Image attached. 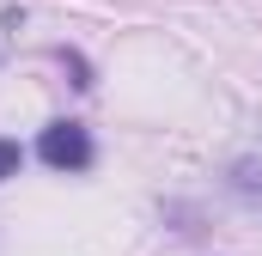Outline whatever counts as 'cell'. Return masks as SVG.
Listing matches in <instances>:
<instances>
[{
	"instance_id": "3957f363",
	"label": "cell",
	"mask_w": 262,
	"mask_h": 256,
	"mask_svg": "<svg viewBox=\"0 0 262 256\" xmlns=\"http://www.w3.org/2000/svg\"><path fill=\"white\" fill-rule=\"evenodd\" d=\"M18 159H25V153H18V140H6V134H0V183H6V177H18Z\"/></svg>"
},
{
	"instance_id": "7a4b0ae2",
	"label": "cell",
	"mask_w": 262,
	"mask_h": 256,
	"mask_svg": "<svg viewBox=\"0 0 262 256\" xmlns=\"http://www.w3.org/2000/svg\"><path fill=\"white\" fill-rule=\"evenodd\" d=\"M226 183L244 195V201H262V159H238V165L226 171Z\"/></svg>"
},
{
	"instance_id": "6da1fadb",
	"label": "cell",
	"mask_w": 262,
	"mask_h": 256,
	"mask_svg": "<svg viewBox=\"0 0 262 256\" xmlns=\"http://www.w3.org/2000/svg\"><path fill=\"white\" fill-rule=\"evenodd\" d=\"M37 159H43L49 171H85V165H92V134L79 122H49L43 140H37Z\"/></svg>"
}]
</instances>
